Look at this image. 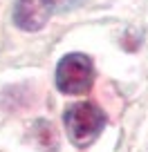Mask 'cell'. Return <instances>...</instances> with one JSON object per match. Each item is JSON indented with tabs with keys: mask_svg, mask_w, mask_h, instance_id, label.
Returning a JSON list of instances; mask_svg holds the SVG:
<instances>
[{
	"mask_svg": "<svg viewBox=\"0 0 148 152\" xmlns=\"http://www.w3.org/2000/svg\"><path fill=\"white\" fill-rule=\"evenodd\" d=\"M65 130L70 134V141L79 148H85L99 137V132L105 125V114L94 103H74L65 110Z\"/></svg>",
	"mask_w": 148,
	"mask_h": 152,
	"instance_id": "6da1fadb",
	"label": "cell"
},
{
	"mask_svg": "<svg viewBox=\"0 0 148 152\" xmlns=\"http://www.w3.org/2000/svg\"><path fill=\"white\" fill-rule=\"evenodd\" d=\"M94 67L85 54H67L56 67V87L63 94H85L92 87Z\"/></svg>",
	"mask_w": 148,
	"mask_h": 152,
	"instance_id": "7a4b0ae2",
	"label": "cell"
},
{
	"mask_svg": "<svg viewBox=\"0 0 148 152\" xmlns=\"http://www.w3.org/2000/svg\"><path fill=\"white\" fill-rule=\"evenodd\" d=\"M54 11L52 0H18L14 11V23L25 31H36L45 27Z\"/></svg>",
	"mask_w": 148,
	"mask_h": 152,
	"instance_id": "3957f363",
	"label": "cell"
},
{
	"mask_svg": "<svg viewBox=\"0 0 148 152\" xmlns=\"http://www.w3.org/2000/svg\"><path fill=\"white\" fill-rule=\"evenodd\" d=\"M54 2V9H58V11H70V9H74L77 5H81L83 0H52Z\"/></svg>",
	"mask_w": 148,
	"mask_h": 152,
	"instance_id": "277c9868",
	"label": "cell"
}]
</instances>
